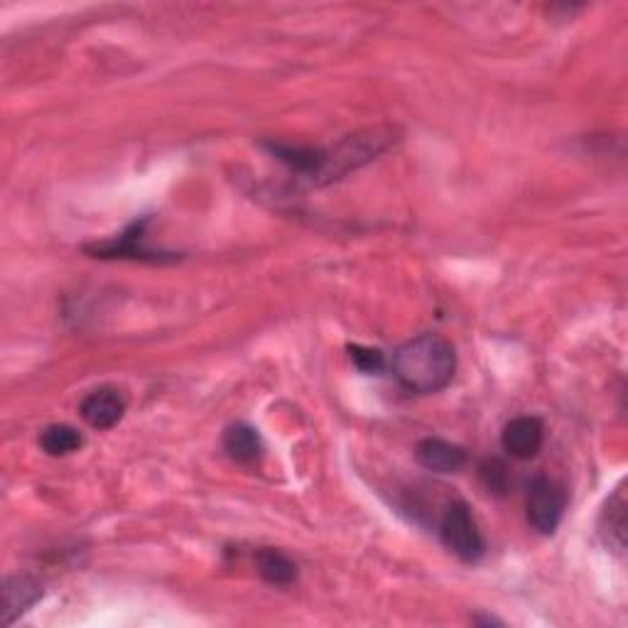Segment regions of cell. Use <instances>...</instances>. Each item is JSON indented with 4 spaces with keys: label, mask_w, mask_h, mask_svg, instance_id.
Returning <instances> with one entry per match:
<instances>
[{
    "label": "cell",
    "mask_w": 628,
    "mask_h": 628,
    "mask_svg": "<svg viewBox=\"0 0 628 628\" xmlns=\"http://www.w3.org/2000/svg\"><path fill=\"white\" fill-rule=\"evenodd\" d=\"M391 371L408 393L434 395L447 388L457 373V351L440 334H420L395 349Z\"/></svg>",
    "instance_id": "6da1fadb"
},
{
    "label": "cell",
    "mask_w": 628,
    "mask_h": 628,
    "mask_svg": "<svg viewBox=\"0 0 628 628\" xmlns=\"http://www.w3.org/2000/svg\"><path fill=\"white\" fill-rule=\"evenodd\" d=\"M440 540L457 560L474 565L486 555V540L479 523L472 515L469 503L452 501L440 521Z\"/></svg>",
    "instance_id": "7a4b0ae2"
},
{
    "label": "cell",
    "mask_w": 628,
    "mask_h": 628,
    "mask_svg": "<svg viewBox=\"0 0 628 628\" xmlns=\"http://www.w3.org/2000/svg\"><path fill=\"white\" fill-rule=\"evenodd\" d=\"M567 511V491L560 481L550 476H535L528 484V496H525V515L533 531L540 535H553L565 519Z\"/></svg>",
    "instance_id": "3957f363"
},
{
    "label": "cell",
    "mask_w": 628,
    "mask_h": 628,
    "mask_svg": "<svg viewBox=\"0 0 628 628\" xmlns=\"http://www.w3.org/2000/svg\"><path fill=\"white\" fill-rule=\"evenodd\" d=\"M150 219H138L130 224L126 231H120L116 239L94 243V246H86L84 251L91 253L94 258L104 260H146V263H170L175 260V253L155 251L146 243V229Z\"/></svg>",
    "instance_id": "277c9868"
},
{
    "label": "cell",
    "mask_w": 628,
    "mask_h": 628,
    "mask_svg": "<svg viewBox=\"0 0 628 628\" xmlns=\"http://www.w3.org/2000/svg\"><path fill=\"white\" fill-rule=\"evenodd\" d=\"M545 442V425L535 415H521L505 425L501 432V447L505 454H511L513 460L528 462L538 457Z\"/></svg>",
    "instance_id": "5b68a950"
},
{
    "label": "cell",
    "mask_w": 628,
    "mask_h": 628,
    "mask_svg": "<svg viewBox=\"0 0 628 628\" xmlns=\"http://www.w3.org/2000/svg\"><path fill=\"white\" fill-rule=\"evenodd\" d=\"M79 412L89 428L94 430H111L124 420L126 415V398L120 395L118 388L101 386L84 395V400L79 403Z\"/></svg>",
    "instance_id": "8992f818"
},
{
    "label": "cell",
    "mask_w": 628,
    "mask_h": 628,
    "mask_svg": "<svg viewBox=\"0 0 628 628\" xmlns=\"http://www.w3.org/2000/svg\"><path fill=\"white\" fill-rule=\"evenodd\" d=\"M415 460H418L422 469L432 474H457L467 464V452L454 442L425 438L415 444Z\"/></svg>",
    "instance_id": "52a82bcc"
},
{
    "label": "cell",
    "mask_w": 628,
    "mask_h": 628,
    "mask_svg": "<svg viewBox=\"0 0 628 628\" xmlns=\"http://www.w3.org/2000/svg\"><path fill=\"white\" fill-rule=\"evenodd\" d=\"M43 600V584L30 574H10L3 582V626H13Z\"/></svg>",
    "instance_id": "ba28073f"
},
{
    "label": "cell",
    "mask_w": 628,
    "mask_h": 628,
    "mask_svg": "<svg viewBox=\"0 0 628 628\" xmlns=\"http://www.w3.org/2000/svg\"><path fill=\"white\" fill-rule=\"evenodd\" d=\"M226 457L236 464H256L263 454V440L258 430L248 422H234L224 430L221 438Z\"/></svg>",
    "instance_id": "9c48e42d"
},
{
    "label": "cell",
    "mask_w": 628,
    "mask_h": 628,
    "mask_svg": "<svg viewBox=\"0 0 628 628\" xmlns=\"http://www.w3.org/2000/svg\"><path fill=\"white\" fill-rule=\"evenodd\" d=\"M256 570L263 582L280 586V590H288V586L298 582V565L276 548H260L256 553Z\"/></svg>",
    "instance_id": "30bf717a"
},
{
    "label": "cell",
    "mask_w": 628,
    "mask_h": 628,
    "mask_svg": "<svg viewBox=\"0 0 628 628\" xmlns=\"http://www.w3.org/2000/svg\"><path fill=\"white\" fill-rule=\"evenodd\" d=\"M600 533L604 535L606 545H609L614 553L626 550V493L621 486L612 493V499L604 505L600 519Z\"/></svg>",
    "instance_id": "8fae6325"
},
{
    "label": "cell",
    "mask_w": 628,
    "mask_h": 628,
    "mask_svg": "<svg viewBox=\"0 0 628 628\" xmlns=\"http://www.w3.org/2000/svg\"><path fill=\"white\" fill-rule=\"evenodd\" d=\"M81 444H84L81 432L65 422L49 425V428H45L43 434H39V447H43V452L49 454V457H67V454L79 452Z\"/></svg>",
    "instance_id": "7c38bea8"
},
{
    "label": "cell",
    "mask_w": 628,
    "mask_h": 628,
    "mask_svg": "<svg viewBox=\"0 0 628 628\" xmlns=\"http://www.w3.org/2000/svg\"><path fill=\"white\" fill-rule=\"evenodd\" d=\"M479 481L489 493L505 496L511 491V472L505 462L489 457L479 464Z\"/></svg>",
    "instance_id": "4fadbf2b"
},
{
    "label": "cell",
    "mask_w": 628,
    "mask_h": 628,
    "mask_svg": "<svg viewBox=\"0 0 628 628\" xmlns=\"http://www.w3.org/2000/svg\"><path fill=\"white\" fill-rule=\"evenodd\" d=\"M349 359L353 363V369L361 371L363 376H381L386 371V353L373 347H363V344H349L347 347Z\"/></svg>",
    "instance_id": "5bb4252c"
}]
</instances>
